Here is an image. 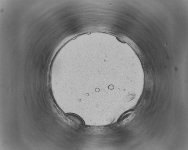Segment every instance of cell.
I'll return each mask as SVG.
<instances>
[{"mask_svg":"<svg viewBox=\"0 0 188 150\" xmlns=\"http://www.w3.org/2000/svg\"><path fill=\"white\" fill-rule=\"evenodd\" d=\"M67 117L70 121L79 125H83V122L82 119L78 115L73 114H68L66 115Z\"/></svg>","mask_w":188,"mask_h":150,"instance_id":"cell-1","label":"cell"}]
</instances>
